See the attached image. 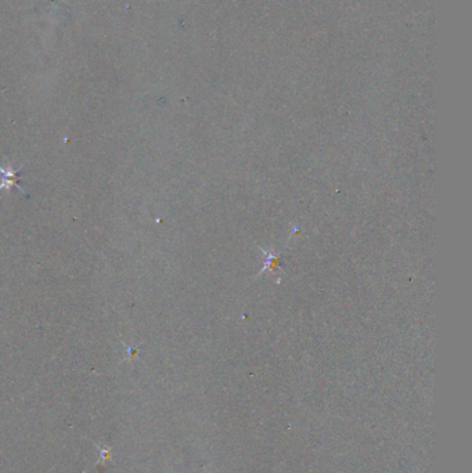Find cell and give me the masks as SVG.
Here are the masks:
<instances>
[{"label":"cell","instance_id":"6da1fadb","mask_svg":"<svg viewBox=\"0 0 472 473\" xmlns=\"http://www.w3.org/2000/svg\"><path fill=\"white\" fill-rule=\"evenodd\" d=\"M18 171L13 169V166H0V189H10V187H17L19 191L26 192L25 189H22L19 186V179H18Z\"/></svg>","mask_w":472,"mask_h":473}]
</instances>
